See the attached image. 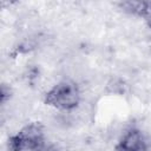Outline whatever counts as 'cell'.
Returning <instances> with one entry per match:
<instances>
[{"mask_svg":"<svg viewBox=\"0 0 151 151\" xmlns=\"http://www.w3.org/2000/svg\"><path fill=\"white\" fill-rule=\"evenodd\" d=\"M114 151H132V150H129V149H126V147H124V146L119 145L118 147H116V150H114Z\"/></svg>","mask_w":151,"mask_h":151,"instance_id":"3957f363","label":"cell"},{"mask_svg":"<svg viewBox=\"0 0 151 151\" xmlns=\"http://www.w3.org/2000/svg\"><path fill=\"white\" fill-rule=\"evenodd\" d=\"M143 15L145 17L149 26L151 27V2H145V8L143 11Z\"/></svg>","mask_w":151,"mask_h":151,"instance_id":"7a4b0ae2","label":"cell"},{"mask_svg":"<svg viewBox=\"0 0 151 151\" xmlns=\"http://www.w3.org/2000/svg\"><path fill=\"white\" fill-rule=\"evenodd\" d=\"M80 92L73 83H60L51 88L47 93V103L60 109L72 110L79 104Z\"/></svg>","mask_w":151,"mask_h":151,"instance_id":"6da1fadb","label":"cell"}]
</instances>
